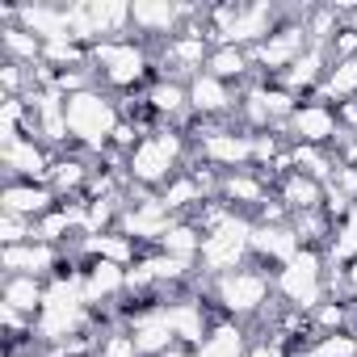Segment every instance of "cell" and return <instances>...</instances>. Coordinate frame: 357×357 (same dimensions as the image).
I'll return each mask as SVG.
<instances>
[{
	"label": "cell",
	"mask_w": 357,
	"mask_h": 357,
	"mask_svg": "<svg viewBox=\"0 0 357 357\" xmlns=\"http://www.w3.org/2000/svg\"><path fill=\"white\" fill-rule=\"evenodd\" d=\"M63 118H68V130L89 143V147H101L114 130H118V109L93 93V89H80V93H68L63 97Z\"/></svg>",
	"instance_id": "cell-1"
},
{
	"label": "cell",
	"mask_w": 357,
	"mask_h": 357,
	"mask_svg": "<svg viewBox=\"0 0 357 357\" xmlns=\"http://www.w3.org/2000/svg\"><path fill=\"white\" fill-rule=\"evenodd\" d=\"M84 282L80 278H55L47 286V298H43V311H38V332L47 340H68V332L80 324L84 315Z\"/></svg>",
	"instance_id": "cell-2"
},
{
	"label": "cell",
	"mask_w": 357,
	"mask_h": 357,
	"mask_svg": "<svg viewBox=\"0 0 357 357\" xmlns=\"http://www.w3.org/2000/svg\"><path fill=\"white\" fill-rule=\"evenodd\" d=\"M252 248V223L248 219H236V215H227L215 231H206L202 236V265L211 269V273H236L240 269V257Z\"/></svg>",
	"instance_id": "cell-3"
},
{
	"label": "cell",
	"mask_w": 357,
	"mask_h": 357,
	"mask_svg": "<svg viewBox=\"0 0 357 357\" xmlns=\"http://www.w3.org/2000/svg\"><path fill=\"white\" fill-rule=\"evenodd\" d=\"M176 160H181V135L155 130V135H147V139L135 143L126 168H130L135 181H143V185H160V181H168V176H172Z\"/></svg>",
	"instance_id": "cell-4"
},
{
	"label": "cell",
	"mask_w": 357,
	"mask_h": 357,
	"mask_svg": "<svg viewBox=\"0 0 357 357\" xmlns=\"http://www.w3.org/2000/svg\"><path fill=\"white\" fill-rule=\"evenodd\" d=\"M278 290L298 307V311H315L324 298V273H319V257L311 248H298V257L278 273Z\"/></svg>",
	"instance_id": "cell-5"
},
{
	"label": "cell",
	"mask_w": 357,
	"mask_h": 357,
	"mask_svg": "<svg viewBox=\"0 0 357 357\" xmlns=\"http://www.w3.org/2000/svg\"><path fill=\"white\" fill-rule=\"evenodd\" d=\"M215 294H219V303H223L231 315H252V311H261V303H265V294H269V282H265V273L236 269V273H223V278L215 282Z\"/></svg>",
	"instance_id": "cell-6"
},
{
	"label": "cell",
	"mask_w": 357,
	"mask_h": 357,
	"mask_svg": "<svg viewBox=\"0 0 357 357\" xmlns=\"http://www.w3.org/2000/svg\"><path fill=\"white\" fill-rule=\"evenodd\" d=\"M93 59L101 63L105 80H109V84H118V89L139 84V80H143V72H147V55H143L135 43H97Z\"/></svg>",
	"instance_id": "cell-7"
},
{
	"label": "cell",
	"mask_w": 357,
	"mask_h": 357,
	"mask_svg": "<svg viewBox=\"0 0 357 357\" xmlns=\"http://www.w3.org/2000/svg\"><path fill=\"white\" fill-rule=\"evenodd\" d=\"M290 130H294L298 143H307V147H324V143H332V139L340 135V122H336V114H332L324 101H311V105H298V109H294Z\"/></svg>",
	"instance_id": "cell-8"
},
{
	"label": "cell",
	"mask_w": 357,
	"mask_h": 357,
	"mask_svg": "<svg viewBox=\"0 0 357 357\" xmlns=\"http://www.w3.org/2000/svg\"><path fill=\"white\" fill-rule=\"evenodd\" d=\"M303 47H307V26H303V30H298V26H286V30L269 34V38L257 47V59H261V68H269V72H286V68L303 55Z\"/></svg>",
	"instance_id": "cell-9"
},
{
	"label": "cell",
	"mask_w": 357,
	"mask_h": 357,
	"mask_svg": "<svg viewBox=\"0 0 357 357\" xmlns=\"http://www.w3.org/2000/svg\"><path fill=\"white\" fill-rule=\"evenodd\" d=\"M130 340H135L139 357H160V353H168L172 344H181V340H176V332H172V324L164 319V311L139 315V319H135V332H130Z\"/></svg>",
	"instance_id": "cell-10"
},
{
	"label": "cell",
	"mask_w": 357,
	"mask_h": 357,
	"mask_svg": "<svg viewBox=\"0 0 357 357\" xmlns=\"http://www.w3.org/2000/svg\"><path fill=\"white\" fill-rule=\"evenodd\" d=\"M202 155L211 164H223V168H240L252 160V135H236V130H215L202 139Z\"/></svg>",
	"instance_id": "cell-11"
},
{
	"label": "cell",
	"mask_w": 357,
	"mask_h": 357,
	"mask_svg": "<svg viewBox=\"0 0 357 357\" xmlns=\"http://www.w3.org/2000/svg\"><path fill=\"white\" fill-rule=\"evenodd\" d=\"M51 202H55V190L51 185H9L5 190V215H22V219H43L47 211H51Z\"/></svg>",
	"instance_id": "cell-12"
},
{
	"label": "cell",
	"mask_w": 357,
	"mask_h": 357,
	"mask_svg": "<svg viewBox=\"0 0 357 357\" xmlns=\"http://www.w3.org/2000/svg\"><path fill=\"white\" fill-rule=\"evenodd\" d=\"M252 252L257 257H265V261H294L298 257V236L290 231V227H282V223H261V227H252Z\"/></svg>",
	"instance_id": "cell-13"
},
{
	"label": "cell",
	"mask_w": 357,
	"mask_h": 357,
	"mask_svg": "<svg viewBox=\"0 0 357 357\" xmlns=\"http://www.w3.org/2000/svg\"><path fill=\"white\" fill-rule=\"evenodd\" d=\"M55 265V252H51V244H13V248H5V269H13L17 278H38V273H47Z\"/></svg>",
	"instance_id": "cell-14"
},
{
	"label": "cell",
	"mask_w": 357,
	"mask_h": 357,
	"mask_svg": "<svg viewBox=\"0 0 357 357\" xmlns=\"http://www.w3.org/2000/svg\"><path fill=\"white\" fill-rule=\"evenodd\" d=\"M319 202H324V181L303 176V172H290V176H286V185H282V206H286V211L311 215Z\"/></svg>",
	"instance_id": "cell-15"
},
{
	"label": "cell",
	"mask_w": 357,
	"mask_h": 357,
	"mask_svg": "<svg viewBox=\"0 0 357 357\" xmlns=\"http://www.w3.org/2000/svg\"><path fill=\"white\" fill-rule=\"evenodd\" d=\"M164 319L172 324V332H176V340H181V344H202V332H206L202 303H168L164 307Z\"/></svg>",
	"instance_id": "cell-16"
},
{
	"label": "cell",
	"mask_w": 357,
	"mask_h": 357,
	"mask_svg": "<svg viewBox=\"0 0 357 357\" xmlns=\"http://www.w3.org/2000/svg\"><path fill=\"white\" fill-rule=\"evenodd\" d=\"M80 282H84V303H101V298H109V294H118L126 286V273L114 261H93Z\"/></svg>",
	"instance_id": "cell-17"
},
{
	"label": "cell",
	"mask_w": 357,
	"mask_h": 357,
	"mask_svg": "<svg viewBox=\"0 0 357 357\" xmlns=\"http://www.w3.org/2000/svg\"><path fill=\"white\" fill-rule=\"evenodd\" d=\"M190 105H194L198 114H223V109L231 105V93H227V84L215 80L211 72H198V76L190 80Z\"/></svg>",
	"instance_id": "cell-18"
},
{
	"label": "cell",
	"mask_w": 357,
	"mask_h": 357,
	"mask_svg": "<svg viewBox=\"0 0 357 357\" xmlns=\"http://www.w3.org/2000/svg\"><path fill=\"white\" fill-rule=\"evenodd\" d=\"M194 357H244V332H240L236 324H219V328L194 349Z\"/></svg>",
	"instance_id": "cell-19"
},
{
	"label": "cell",
	"mask_w": 357,
	"mask_h": 357,
	"mask_svg": "<svg viewBox=\"0 0 357 357\" xmlns=\"http://www.w3.org/2000/svg\"><path fill=\"white\" fill-rule=\"evenodd\" d=\"M5 164H9L13 172H22V176H47V172H51V164H47V155L34 147V139H17L13 147H5Z\"/></svg>",
	"instance_id": "cell-20"
},
{
	"label": "cell",
	"mask_w": 357,
	"mask_h": 357,
	"mask_svg": "<svg viewBox=\"0 0 357 357\" xmlns=\"http://www.w3.org/2000/svg\"><path fill=\"white\" fill-rule=\"evenodd\" d=\"M160 244H164V257H176V261H185V265L202 252V236H198V227H190V223H172Z\"/></svg>",
	"instance_id": "cell-21"
},
{
	"label": "cell",
	"mask_w": 357,
	"mask_h": 357,
	"mask_svg": "<svg viewBox=\"0 0 357 357\" xmlns=\"http://www.w3.org/2000/svg\"><path fill=\"white\" fill-rule=\"evenodd\" d=\"M319 63H324V51L319 47H307V55H298L286 72H282V84L286 89H311L319 80Z\"/></svg>",
	"instance_id": "cell-22"
},
{
	"label": "cell",
	"mask_w": 357,
	"mask_h": 357,
	"mask_svg": "<svg viewBox=\"0 0 357 357\" xmlns=\"http://www.w3.org/2000/svg\"><path fill=\"white\" fill-rule=\"evenodd\" d=\"M43 298H47V290L34 282V278H9V286H5V303L13 307V311H43Z\"/></svg>",
	"instance_id": "cell-23"
},
{
	"label": "cell",
	"mask_w": 357,
	"mask_h": 357,
	"mask_svg": "<svg viewBox=\"0 0 357 357\" xmlns=\"http://www.w3.org/2000/svg\"><path fill=\"white\" fill-rule=\"evenodd\" d=\"M176 17H181V9H172V5H135L130 9V22L143 26L147 34H168L176 26Z\"/></svg>",
	"instance_id": "cell-24"
},
{
	"label": "cell",
	"mask_w": 357,
	"mask_h": 357,
	"mask_svg": "<svg viewBox=\"0 0 357 357\" xmlns=\"http://www.w3.org/2000/svg\"><path fill=\"white\" fill-rule=\"evenodd\" d=\"M147 105L155 114H181L190 105V84H176V80H160L151 93H147Z\"/></svg>",
	"instance_id": "cell-25"
},
{
	"label": "cell",
	"mask_w": 357,
	"mask_h": 357,
	"mask_svg": "<svg viewBox=\"0 0 357 357\" xmlns=\"http://www.w3.org/2000/svg\"><path fill=\"white\" fill-rule=\"evenodd\" d=\"M206 72H211L215 80H223V84H227L231 76L240 80V76L248 72V55H244V51H236V47H219V51L206 59Z\"/></svg>",
	"instance_id": "cell-26"
},
{
	"label": "cell",
	"mask_w": 357,
	"mask_h": 357,
	"mask_svg": "<svg viewBox=\"0 0 357 357\" xmlns=\"http://www.w3.org/2000/svg\"><path fill=\"white\" fill-rule=\"evenodd\" d=\"M223 194L231 198V202H248V206H265V185L257 181L252 172H236V176H227L223 181Z\"/></svg>",
	"instance_id": "cell-27"
},
{
	"label": "cell",
	"mask_w": 357,
	"mask_h": 357,
	"mask_svg": "<svg viewBox=\"0 0 357 357\" xmlns=\"http://www.w3.org/2000/svg\"><path fill=\"white\" fill-rule=\"evenodd\" d=\"M84 248L97 257V261H114V265H122V261H130V240L126 236H89L84 240Z\"/></svg>",
	"instance_id": "cell-28"
},
{
	"label": "cell",
	"mask_w": 357,
	"mask_h": 357,
	"mask_svg": "<svg viewBox=\"0 0 357 357\" xmlns=\"http://www.w3.org/2000/svg\"><path fill=\"white\" fill-rule=\"evenodd\" d=\"M298 357H357V336L353 332H328L315 340V349H307Z\"/></svg>",
	"instance_id": "cell-29"
},
{
	"label": "cell",
	"mask_w": 357,
	"mask_h": 357,
	"mask_svg": "<svg viewBox=\"0 0 357 357\" xmlns=\"http://www.w3.org/2000/svg\"><path fill=\"white\" fill-rule=\"evenodd\" d=\"M324 93H332V97H353L357 93V55L353 59H336V68L324 80Z\"/></svg>",
	"instance_id": "cell-30"
},
{
	"label": "cell",
	"mask_w": 357,
	"mask_h": 357,
	"mask_svg": "<svg viewBox=\"0 0 357 357\" xmlns=\"http://www.w3.org/2000/svg\"><path fill=\"white\" fill-rule=\"evenodd\" d=\"M336 265L340 261H349V257H357V202L349 206V215H344V223H340V231H336V240H332V252H328Z\"/></svg>",
	"instance_id": "cell-31"
},
{
	"label": "cell",
	"mask_w": 357,
	"mask_h": 357,
	"mask_svg": "<svg viewBox=\"0 0 357 357\" xmlns=\"http://www.w3.org/2000/svg\"><path fill=\"white\" fill-rule=\"evenodd\" d=\"M160 202H164L168 211H181V206H190V202H202V185L190 181V176H181V181H172V185L160 194Z\"/></svg>",
	"instance_id": "cell-32"
},
{
	"label": "cell",
	"mask_w": 357,
	"mask_h": 357,
	"mask_svg": "<svg viewBox=\"0 0 357 357\" xmlns=\"http://www.w3.org/2000/svg\"><path fill=\"white\" fill-rule=\"evenodd\" d=\"M47 176H51V190L63 194V190H72V185L84 181V164H76V160H55Z\"/></svg>",
	"instance_id": "cell-33"
},
{
	"label": "cell",
	"mask_w": 357,
	"mask_h": 357,
	"mask_svg": "<svg viewBox=\"0 0 357 357\" xmlns=\"http://www.w3.org/2000/svg\"><path fill=\"white\" fill-rule=\"evenodd\" d=\"M5 47H9V51H17V55H22V59H30V63L43 55V38H34L30 30H5Z\"/></svg>",
	"instance_id": "cell-34"
},
{
	"label": "cell",
	"mask_w": 357,
	"mask_h": 357,
	"mask_svg": "<svg viewBox=\"0 0 357 357\" xmlns=\"http://www.w3.org/2000/svg\"><path fill=\"white\" fill-rule=\"evenodd\" d=\"M0 236H5V248L26 244V240H34V223L22 219V215H5V223H0Z\"/></svg>",
	"instance_id": "cell-35"
},
{
	"label": "cell",
	"mask_w": 357,
	"mask_h": 357,
	"mask_svg": "<svg viewBox=\"0 0 357 357\" xmlns=\"http://www.w3.org/2000/svg\"><path fill=\"white\" fill-rule=\"evenodd\" d=\"M101 357H139V349H135L130 336H109V340L101 344Z\"/></svg>",
	"instance_id": "cell-36"
},
{
	"label": "cell",
	"mask_w": 357,
	"mask_h": 357,
	"mask_svg": "<svg viewBox=\"0 0 357 357\" xmlns=\"http://www.w3.org/2000/svg\"><path fill=\"white\" fill-rule=\"evenodd\" d=\"M340 319H344V311H340V307H319V324L340 328Z\"/></svg>",
	"instance_id": "cell-37"
},
{
	"label": "cell",
	"mask_w": 357,
	"mask_h": 357,
	"mask_svg": "<svg viewBox=\"0 0 357 357\" xmlns=\"http://www.w3.org/2000/svg\"><path fill=\"white\" fill-rule=\"evenodd\" d=\"M114 143H122V147H130V143H135V126H126V122H118V130H114Z\"/></svg>",
	"instance_id": "cell-38"
},
{
	"label": "cell",
	"mask_w": 357,
	"mask_h": 357,
	"mask_svg": "<svg viewBox=\"0 0 357 357\" xmlns=\"http://www.w3.org/2000/svg\"><path fill=\"white\" fill-rule=\"evenodd\" d=\"M248 357H282V353H278V349H269V344H257Z\"/></svg>",
	"instance_id": "cell-39"
},
{
	"label": "cell",
	"mask_w": 357,
	"mask_h": 357,
	"mask_svg": "<svg viewBox=\"0 0 357 357\" xmlns=\"http://www.w3.org/2000/svg\"><path fill=\"white\" fill-rule=\"evenodd\" d=\"M160 357H190V353H185L181 344H172V349H168V353H160Z\"/></svg>",
	"instance_id": "cell-40"
}]
</instances>
